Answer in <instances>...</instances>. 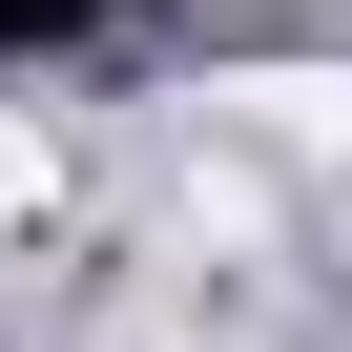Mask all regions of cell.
<instances>
[{"instance_id":"cell-1","label":"cell","mask_w":352,"mask_h":352,"mask_svg":"<svg viewBox=\"0 0 352 352\" xmlns=\"http://www.w3.org/2000/svg\"><path fill=\"white\" fill-rule=\"evenodd\" d=\"M228 104H270L290 145H352V83H331V63H290V83H228Z\"/></svg>"},{"instance_id":"cell-2","label":"cell","mask_w":352,"mask_h":352,"mask_svg":"<svg viewBox=\"0 0 352 352\" xmlns=\"http://www.w3.org/2000/svg\"><path fill=\"white\" fill-rule=\"evenodd\" d=\"M21 208H42V145H21V124H0V228H21Z\"/></svg>"}]
</instances>
